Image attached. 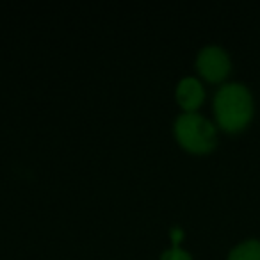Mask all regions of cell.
Listing matches in <instances>:
<instances>
[{"mask_svg":"<svg viewBox=\"0 0 260 260\" xmlns=\"http://www.w3.org/2000/svg\"><path fill=\"white\" fill-rule=\"evenodd\" d=\"M196 66H198L200 73L207 80L217 82V80L226 77L228 70H230V57H228V54L221 47L209 45V47L200 50L198 59H196Z\"/></svg>","mask_w":260,"mask_h":260,"instance_id":"3","label":"cell"},{"mask_svg":"<svg viewBox=\"0 0 260 260\" xmlns=\"http://www.w3.org/2000/svg\"><path fill=\"white\" fill-rule=\"evenodd\" d=\"M160 258L162 260H191V255H189L187 251H184V249H180L178 246H173L171 249L164 251Z\"/></svg>","mask_w":260,"mask_h":260,"instance_id":"6","label":"cell"},{"mask_svg":"<svg viewBox=\"0 0 260 260\" xmlns=\"http://www.w3.org/2000/svg\"><path fill=\"white\" fill-rule=\"evenodd\" d=\"M228 260H260V241L256 239L242 241L230 251Z\"/></svg>","mask_w":260,"mask_h":260,"instance_id":"5","label":"cell"},{"mask_svg":"<svg viewBox=\"0 0 260 260\" xmlns=\"http://www.w3.org/2000/svg\"><path fill=\"white\" fill-rule=\"evenodd\" d=\"M214 109L219 125L226 130H241L251 119L253 100L246 86L230 82L219 87L214 98Z\"/></svg>","mask_w":260,"mask_h":260,"instance_id":"1","label":"cell"},{"mask_svg":"<svg viewBox=\"0 0 260 260\" xmlns=\"http://www.w3.org/2000/svg\"><path fill=\"white\" fill-rule=\"evenodd\" d=\"M203 96H205V93H203V87L198 79L185 77V79L180 80V84L177 87V98H178V104L184 109L192 112V109H196L202 104Z\"/></svg>","mask_w":260,"mask_h":260,"instance_id":"4","label":"cell"},{"mask_svg":"<svg viewBox=\"0 0 260 260\" xmlns=\"http://www.w3.org/2000/svg\"><path fill=\"white\" fill-rule=\"evenodd\" d=\"M171 237H173V246H178L180 239L184 237V232H182L180 228H173V230H171Z\"/></svg>","mask_w":260,"mask_h":260,"instance_id":"7","label":"cell"},{"mask_svg":"<svg viewBox=\"0 0 260 260\" xmlns=\"http://www.w3.org/2000/svg\"><path fill=\"white\" fill-rule=\"evenodd\" d=\"M175 134L184 148L194 153H205L216 146V128L203 116L185 112L175 121Z\"/></svg>","mask_w":260,"mask_h":260,"instance_id":"2","label":"cell"}]
</instances>
